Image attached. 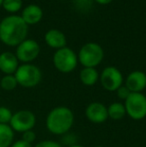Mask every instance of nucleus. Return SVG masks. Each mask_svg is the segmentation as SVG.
Listing matches in <instances>:
<instances>
[{"label": "nucleus", "mask_w": 146, "mask_h": 147, "mask_svg": "<svg viewBox=\"0 0 146 147\" xmlns=\"http://www.w3.org/2000/svg\"><path fill=\"white\" fill-rule=\"evenodd\" d=\"M28 34V25L19 15H8L0 21V41L7 46H18Z\"/></svg>", "instance_id": "nucleus-1"}, {"label": "nucleus", "mask_w": 146, "mask_h": 147, "mask_svg": "<svg viewBox=\"0 0 146 147\" xmlns=\"http://www.w3.org/2000/svg\"><path fill=\"white\" fill-rule=\"evenodd\" d=\"M12 111L5 106H0V124H9L12 118Z\"/></svg>", "instance_id": "nucleus-20"}, {"label": "nucleus", "mask_w": 146, "mask_h": 147, "mask_svg": "<svg viewBox=\"0 0 146 147\" xmlns=\"http://www.w3.org/2000/svg\"><path fill=\"white\" fill-rule=\"evenodd\" d=\"M124 85L131 93H142L146 88V74L139 70L132 71L126 77Z\"/></svg>", "instance_id": "nucleus-11"}, {"label": "nucleus", "mask_w": 146, "mask_h": 147, "mask_svg": "<svg viewBox=\"0 0 146 147\" xmlns=\"http://www.w3.org/2000/svg\"><path fill=\"white\" fill-rule=\"evenodd\" d=\"M128 115L133 120H142L146 117V96L143 93H130L123 102Z\"/></svg>", "instance_id": "nucleus-6"}, {"label": "nucleus", "mask_w": 146, "mask_h": 147, "mask_svg": "<svg viewBox=\"0 0 146 147\" xmlns=\"http://www.w3.org/2000/svg\"><path fill=\"white\" fill-rule=\"evenodd\" d=\"M78 57L72 49L63 47L56 50L53 55V64L61 73H70L76 68Z\"/></svg>", "instance_id": "nucleus-5"}, {"label": "nucleus", "mask_w": 146, "mask_h": 147, "mask_svg": "<svg viewBox=\"0 0 146 147\" xmlns=\"http://www.w3.org/2000/svg\"><path fill=\"white\" fill-rule=\"evenodd\" d=\"M108 118L113 120H120L126 115L124 104L122 102H112L107 106Z\"/></svg>", "instance_id": "nucleus-17"}, {"label": "nucleus", "mask_w": 146, "mask_h": 147, "mask_svg": "<svg viewBox=\"0 0 146 147\" xmlns=\"http://www.w3.org/2000/svg\"><path fill=\"white\" fill-rule=\"evenodd\" d=\"M10 147H33V146H32V144H29L24 141V140L20 139V140H17V141L13 142Z\"/></svg>", "instance_id": "nucleus-24"}, {"label": "nucleus", "mask_w": 146, "mask_h": 147, "mask_svg": "<svg viewBox=\"0 0 146 147\" xmlns=\"http://www.w3.org/2000/svg\"><path fill=\"white\" fill-rule=\"evenodd\" d=\"M78 61L84 67L95 68L101 63L104 57V51L99 44L95 42H89L84 44L78 53Z\"/></svg>", "instance_id": "nucleus-4"}, {"label": "nucleus", "mask_w": 146, "mask_h": 147, "mask_svg": "<svg viewBox=\"0 0 146 147\" xmlns=\"http://www.w3.org/2000/svg\"><path fill=\"white\" fill-rule=\"evenodd\" d=\"M80 81L86 86H93L99 79V73L95 68L84 67L79 74Z\"/></svg>", "instance_id": "nucleus-15"}, {"label": "nucleus", "mask_w": 146, "mask_h": 147, "mask_svg": "<svg viewBox=\"0 0 146 147\" xmlns=\"http://www.w3.org/2000/svg\"><path fill=\"white\" fill-rule=\"evenodd\" d=\"M22 0H3L2 7L9 13H16L22 8Z\"/></svg>", "instance_id": "nucleus-19"}, {"label": "nucleus", "mask_w": 146, "mask_h": 147, "mask_svg": "<svg viewBox=\"0 0 146 147\" xmlns=\"http://www.w3.org/2000/svg\"><path fill=\"white\" fill-rule=\"evenodd\" d=\"M18 85L24 88L35 87L42 79V72L36 65L31 63H23L18 66L14 73Z\"/></svg>", "instance_id": "nucleus-3"}, {"label": "nucleus", "mask_w": 146, "mask_h": 147, "mask_svg": "<svg viewBox=\"0 0 146 147\" xmlns=\"http://www.w3.org/2000/svg\"><path fill=\"white\" fill-rule=\"evenodd\" d=\"M2 3H3V0H0V6H2Z\"/></svg>", "instance_id": "nucleus-27"}, {"label": "nucleus", "mask_w": 146, "mask_h": 147, "mask_svg": "<svg viewBox=\"0 0 146 147\" xmlns=\"http://www.w3.org/2000/svg\"><path fill=\"white\" fill-rule=\"evenodd\" d=\"M18 83L14 74L12 75H4L0 79V88L5 91H12L17 87Z\"/></svg>", "instance_id": "nucleus-18"}, {"label": "nucleus", "mask_w": 146, "mask_h": 147, "mask_svg": "<svg viewBox=\"0 0 146 147\" xmlns=\"http://www.w3.org/2000/svg\"><path fill=\"white\" fill-rule=\"evenodd\" d=\"M14 140V131L9 124H0V147H10Z\"/></svg>", "instance_id": "nucleus-16"}, {"label": "nucleus", "mask_w": 146, "mask_h": 147, "mask_svg": "<svg viewBox=\"0 0 146 147\" xmlns=\"http://www.w3.org/2000/svg\"><path fill=\"white\" fill-rule=\"evenodd\" d=\"M22 140H24L25 142L29 144H32L36 139V133L33 131V130H28V131H25L22 133Z\"/></svg>", "instance_id": "nucleus-22"}, {"label": "nucleus", "mask_w": 146, "mask_h": 147, "mask_svg": "<svg viewBox=\"0 0 146 147\" xmlns=\"http://www.w3.org/2000/svg\"><path fill=\"white\" fill-rule=\"evenodd\" d=\"M43 17V11L40 6L36 4H29L23 9L21 18L27 25H34L40 22Z\"/></svg>", "instance_id": "nucleus-13"}, {"label": "nucleus", "mask_w": 146, "mask_h": 147, "mask_svg": "<svg viewBox=\"0 0 146 147\" xmlns=\"http://www.w3.org/2000/svg\"><path fill=\"white\" fill-rule=\"evenodd\" d=\"M102 87L109 92H114L123 85V75L118 68L108 66L104 68L99 76Z\"/></svg>", "instance_id": "nucleus-8"}, {"label": "nucleus", "mask_w": 146, "mask_h": 147, "mask_svg": "<svg viewBox=\"0 0 146 147\" xmlns=\"http://www.w3.org/2000/svg\"><path fill=\"white\" fill-rule=\"evenodd\" d=\"M94 1H96L99 4H102V5H105V4H109L110 2L113 1V0H94Z\"/></svg>", "instance_id": "nucleus-25"}, {"label": "nucleus", "mask_w": 146, "mask_h": 147, "mask_svg": "<svg viewBox=\"0 0 146 147\" xmlns=\"http://www.w3.org/2000/svg\"><path fill=\"white\" fill-rule=\"evenodd\" d=\"M36 124V116L30 110H19L13 113L10 120V127L14 132L23 133L28 130H32Z\"/></svg>", "instance_id": "nucleus-7"}, {"label": "nucleus", "mask_w": 146, "mask_h": 147, "mask_svg": "<svg viewBox=\"0 0 146 147\" xmlns=\"http://www.w3.org/2000/svg\"><path fill=\"white\" fill-rule=\"evenodd\" d=\"M116 93H117V96H118V98L120 99V100L125 101L127 98H128V96L130 95L131 92H130V90L126 87V86L122 85V86H120V87L117 89Z\"/></svg>", "instance_id": "nucleus-21"}, {"label": "nucleus", "mask_w": 146, "mask_h": 147, "mask_svg": "<svg viewBox=\"0 0 146 147\" xmlns=\"http://www.w3.org/2000/svg\"><path fill=\"white\" fill-rule=\"evenodd\" d=\"M85 116L91 123L102 124L108 119L107 106L101 102H91L86 106Z\"/></svg>", "instance_id": "nucleus-10"}, {"label": "nucleus", "mask_w": 146, "mask_h": 147, "mask_svg": "<svg viewBox=\"0 0 146 147\" xmlns=\"http://www.w3.org/2000/svg\"><path fill=\"white\" fill-rule=\"evenodd\" d=\"M33 147H63L59 142L53 140H42Z\"/></svg>", "instance_id": "nucleus-23"}, {"label": "nucleus", "mask_w": 146, "mask_h": 147, "mask_svg": "<svg viewBox=\"0 0 146 147\" xmlns=\"http://www.w3.org/2000/svg\"><path fill=\"white\" fill-rule=\"evenodd\" d=\"M19 61L14 53L5 51L0 54V70L5 75H12L16 72Z\"/></svg>", "instance_id": "nucleus-12"}, {"label": "nucleus", "mask_w": 146, "mask_h": 147, "mask_svg": "<svg viewBox=\"0 0 146 147\" xmlns=\"http://www.w3.org/2000/svg\"><path fill=\"white\" fill-rule=\"evenodd\" d=\"M74 113L67 106H57L46 116V128L51 134L65 135L74 124Z\"/></svg>", "instance_id": "nucleus-2"}, {"label": "nucleus", "mask_w": 146, "mask_h": 147, "mask_svg": "<svg viewBox=\"0 0 146 147\" xmlns=\"http://www.w3.org/2000/svg\"><path fill=\"white\" fill-rule=\"evenodd\" d=\"M94 147H104V146H102V145H97V146H94Z\"/></svg>", "instance_id": "nucleus-28"}, {"label": "nucleus", "mask_w": 146, "mask_h": 147, "mask_svg": "<svg viewBox=\"0 0 146 147\" xmlns=\"http://www.w3.org/2000/svg\"><path fill=\"white\" fill-rule=\"evenodd\" d=\"M68 147H85V146L80 145V144H73V145H70V146H68Z\"/></svg>", "instance_id": "nucleus-26"}, {"label": "nucleus", "mask_w": 146, "mask_h": 147, "mask_svg": "<svg viewBox=\"0 0 146 147\" xmlns=\"http://www.w3.org/2000/svg\"><path fill=\"white\" fill-rule=\"evenodd\" d=\"M40 52V46L33 39H25L18 46H16V57L18 61L30 63L35 60Z\"/></svg>", "instance_id": "nucleus-9"}, {"label": "nucleus", "mask_w": 146, "mask_h": 147, "mask_svg": "<svg viewBox=\"0 0 146 147\" xmlns=\"http://www.w3.org/2000/svg\"><path fill=\"white\" fill-rule=\"evenodd\" d=\"M45 42L49 47L54 49H61L66 47V37L58 29H50L45 33Z\"/></svg>", "instance_id": "nucleus-14"}]
</instances>
